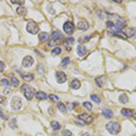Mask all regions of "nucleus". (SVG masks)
<instances>
[{
	"mask_svg": "<svg viewBox=\"0 0 136 136\" xmlns=\"http://www.w3.org/2000/svg\"><path fill=\"white\" fill-rule=\"evenodd\" d=\"M86 53H87V49H86V47L85 46V45H78V47H77L78 55H80V56H84Z\"/></svg>",
	"mask_w": 136,
	"mask_h": 136,
	"instance_id": "nucleus-13",
	"label": "nucleus"
},
{
	"mask_svg": "<svg viewBox=\"0 0 136 136\" xmlns=\"http://www.w3.org/2000/svg\"><path fill=\"white\" fill-rule=\"evenodd\" d=\"M83 106L85 107V108L87 109V110H89V111H91L92 108H93L91 103H89V102H84L83 103Z\"/></svg>",
	"mask_w": 136,
	"mask_h": 136,
	"instance_id": "nucleus-31",
	"label": "nucleus"
},
{
	"mask_svg": "<svg viewBox=\"0 0 136 136\" xmlns=\"http://www.w3.org/2000/svg\"><path fill=\"white\" fill-rule=\"evenodd\" d=\"M103 115L104 116L105 118H107V119H109V118H112L113 117V112L110 110V109L104 108L103 110Z\"/></svg>",
	"mask_w": 136,
	"mask_h": 136,
	"instance_id": "nucleus-18",
	"label": "nucleus"
},
{
	"mask_svg": "<svg viewBox=\"0 0 136 136\" xmlns=\"http://www.w3.org/2000/svg\"><path fill=\"white\" fill-rule=\"evenodd\" d=\"M82 136H91V135H90L88 133H83V134H82Z\"/></svg>",
	"mask_w": 136,
	"mask_h": 136,
	"instance_id": "nucleus-42",
	"label": "nucleus"
},
{
	"mask_svg": "<svg viewBox=\"0 0 136 136\" xmlns=\"http://www.w3.org/2000/svg\"><path fill=\"white\" fill-rule=\"evenodd\" d=\"M106 26H108L109 28H110L112 31H114L115 33H117V32H121V30L118 28V26H116L114 23H113V22H111V21H107L106 22Z\"/></svg>",
	"mask_w": 136,
	"mask_h": 136,
	"instance_id": "nucleus-10",
	"label": "nucleus"
},
{
	"mask_svg": "<svg viewBox=\"0 0 136 136\" xmlns=\"http://www.w3.org/2000/svg\"><path fill=\"white\" fill-rule=\"evenodd\" d=\"M51 126L55 131H58V130L61 129V124L58 122H56V121H53L51 122Z\"/></svg>",
	"mask_w": 136,
	"mask_h": 136,
	"instance_id": "nucleus-23",
	"label": "nucleus"
},
{
	"mask_svg": "<svg viewBox=\"0 0 136 136\" xmlns=\"http://www.w3.org/2000/svg\"><path fill=\"white\" fill-rule=\"evenodd\" d=\"M21 76H22V78L24 80H26V81H33L34 76L33 74H31V73H25V74H21Z\"/></svg>",
	"mask_w": 136,
	"mask_h": 136,
	"instance_id": "nucleus-14",
	"label": "nucleus"
},
{
	"mask_svg": "<svg viewBox=\"0 0 136 136\" xmlns=\"http://www.w3.org/2000/svg\"><path fill=\"white\" fill-rule=\"evenodd\" d=\"M79 119L84 121L85 123H90V122H93V116L88 115L87 114H80L79 115Z\"/></svg>",
	"mask_w": 136,
	"mask_h": 136,
	"instance_id": "nucleus-8",
	"label": "nucleus"
},
{
	"mask_svg": "<svg viewBox=\"0 0 136 136\" xmlns=\"http://www.w3.org/2000/svg\"><path fill=\"white\" fill-rule=\"evenodd\" d=\"M5 69V64L2 61H0V72H3Z\"/></svg>",
	"mask_w": 136,
	"mask_h": 136,
	"instance_id": "nucleus-39",
	"label": "nucleus"
},
{
	"mask_svg": "<svg viewBox=\"0 0 136 136\" xmlns=\"http://www.w3.org/2000/svg\"><path fill=\"white\" fill-rule=\"evenodd\" d=\"M5 101V97H2V96H0V103H2Z\"/></svg>",
	"mask_w": 136,
	"mask_h": 136,
	"instance_id": "nucleus-41",
	"label": "nucleus"
},
{
	"mask_svg": "<svg viewBox=\"0 0 136 136\" xmlns=\"http://www.w3.org/2000/svg\"><path fill=\"white\" fill-rule=\"evenodd\" d=\"M74 42V37H68V38H66V45H71V44H73Z\"/></svg>",
	"mask_w": 136,
	"mask_h": 136,
	"instance_id": "nucleus-33",
	"label": "nucleus"
},
{
	"mask_svg": "<svg viewBox=\"0 0 136 136\" xmlns=\"http://www.w3.org/2000/svg\"><path fill=\"white\" fill-rule=\"evenodd\" d=\"M11 85H12L13 86H15V87H16V86L19 85L18 79H17L16 77H15L14 75H11Z\"/></svg>",
	"mask_w": 136,
	"mask_h": 136,
	"instance_id": "nucleus-27",
	"label": "nucleus"
},
{
	"mask_svg": "<svg viewBox=\"0 0 136 136\" xmlns=\"http://www.w3.org/2000/svg\"><path fill=\"white\" fill-rule=\"evenodd\" d=\"M55 77H56V80L59 84L66 83V80H67V76H66V74L64 72H56Z\"/></svg>",
	"mask_w": 136,
	"mask_h": 136,
	"instance_id": "nucleus-7",
	"label": "nucleus"
},
{
	"mask_svg": "<svg viewBox=\"0 0 136 136\" xmlns=\"http://www.w3.org/2000/svg\"><path fill=\"white\" fill-rule=\"evenodd\" d=\"M121 114L125 116V117H131V116L133 115V111L129 110V109H122Z\"/></svg>",
	"mask_w": 136,
	"mask_h": 136,
	"instance_id": "nucleus-19",
	"label": "nucleus"
},
{
	"mask_svg": "<svg viewBox=\"0 0 136 136\" xmlns=\"http://www.w3.org/2000/svg\"><path fill=\"white\" fill-rule=\"evenodd\" d=\"M112 34H114V36H117V37L122 38V39H126V38H127V36H126V34L122 33V32H117V33H113Z\"/></svg>",
	"mask_w": 136,
	"mask_h": 136,
	"instance_id": "nucleus-28",
	"label": "nucleus"
},
{
	"mask_svg": "<svg viewBox=\"0 0 136 136\" xmlns=\"http://www.w3.org/2000/svg\"><path fill=\"white\" fill-rule=\"evenodd\" d=\"M126 36H130V37H134V36H136V29L135 28H130L127 31Z\"/></svg>",
	"mask_w": 136,
	"mask_h": 136,
	"instance_id": "nucleus-26",
	"label": "nucleus"
},
{
	"mask_svg": "<svg viewBox=\"0 0 136 136\" xmlns=\"http://www.w3.org/2000/svg\"><path fill=\"white\" fill-rule=\"evenodd\" d=\"M133 118H134V119L136 120V114H133Z\"/></svg>",
	"mask_w": 136,
	"mask_h": 136,
	"instance_id": "nucleus-43",
	"label": "nucleus"
},
{
	"mask_svg": "<svg viewBox=\"0 0 136 136\" xmlns=\"http://www.w3.org/2000/svg\"><path fill=\"white\" fill-rule=\"evenodd\" d=\"M21 88H22V91H23V93H24L25 97H26L27 100H31L34 95L33 88L30 87L28 85H23Z\"/></svg>",
	"mask_w": 136,
	"mask_h": 136,
	"instance_id": "nucleus-2",
	"label": "nucleus"
},
{
	"mask_svg": "<svg viewBox=\"0 0 136 136\" xmlns=\"http://www.w3.org/2000/svg\"><path fill=\"white\" fill-rule=\"evenodd\" d=\"M16 13L18 15H20V16H26V15L27 14V10H26V8H25V7H19L16 8Z\"/></svg>",
	"mask_w": 136,
	"mask_h": 136,
	"instance_id": "nucleus-20",
	"label": "nucleus"
},
{
	"mask_svg": "<svg viewBox=\"0 0 136 136\" xmlns=\"http://www.w3.org/2000/svg\"><path fill=\"white\" fill-rule=\"evenodd\" d=\"M22 64L24 67H30L34 64V58L30 55H26L22 61Z\"/></svg>",
	"mask_w": 136,
	"mask_h": 136,
	"instance_id": "nucleus-6",
	"label": "nucleus"
},
{
	"mask_svg": "<svg viewBox=\"0 0 136 136\" xmlns=\"http://www.w3.org/2000/svg\"><path fill=\"white\" fill-rule=\"evenodd\" d=\"M105 128H106L107 131L113 135L118 134L121 131V125L119 124V122H108V123H106V125H105Z\"/></svg>",
	"mask_w": 136,
	"mask_h": 136,
	"instance_id": "nucleus-1",
	"label": "nucleus"
},
{
	"mask_svg": "<svg viewBox=\"0 0 136 136\" xmlns=\"http://www.w3.org/2000/svg\"><path fill=\"white\" fill-rule=\"evenodd\" d=\"M16 119H12L10 121V122H9V126H10L11 128H13V129H14V128H16Z\"/></svg>",
	"mask_w": 136,
	"mask_h": 136,
	"instance_id": "nucleus-34",
	"label": "nucleus"
},
{
	"mask_svg": "<svg viewBox=\"0 0 136 136\" xmlns=\"http://www.w3.org/2000/svg\"><path fill=\"white\" fill-rule=\"evenodd\" d=\"M91 99H92V100H93L94 103H100V102H101V99L99 98V97L97 96V95H95V94H92V95H91Z\"/></svg>",
	"mask_w": 136,
	"mask_h": 136,
	"instance_id": "nucleus-30",
	"label": "nucleus"
},
{
	"mask_svg": "<svg viewBox=\"0 0 136 136\" xmlns=\"http://www.w3.org/2000/svg\"><path fill=\"white\" fill-rule=\"evenodd\" d=\"M0 117H3L4 119H5V117L4 116V114H3V111H2V109H0Z\"/></svg>",
	"mask_w": 136,
	"mask_h": 136,
	"instance_id": "nucleus-40",
	"label": "nucleus"
},
{
	"mask_svg": "<svg viewBox=\"0 0 136 136\" xmlns=\"http://www.w3.org/2000/svg\"><path fill=\"white\" fill-rule=\"evenodd\" d=\"M39 40L40 41H42V42H46V41H48L49 40V34H47L46 32H42V33H40L39 34Z\"/></svg>",
	"mask_w": 136,
	"mask_h": 136,
	"instance_id": "nucleus-16",
	"label": "nucleus"
},
{
	"mask_svg": "<svg viewBox=\"0 0 136 136\" xmlns=\"http://www.w3.org/2000/svg\"><path fill=\"white\" fill-rule=\"evenodd\" d=\"M62 135L63 136H74V135H73V133H71L69 130H66V131L63 132V134Z\"/></svg>",
	"mask_w": 136,
	"mask_h": 136,
	"instance_id": "nucleus-36",
	"label": "nucleus"
},
{
	"mask_svg": "<svg viewBox=\"0 0 136 136\" xmlns=\"http://www.w3.org/2000/svg\"><path fill=\"white\" fill-rule=\"evenodd\" d=\"M11 3H12V4H16V5H23L25 4V1H20V0H11Z\"/></svg>",
	"mask_w": 136,
	"mask_h": 136,
	"instance_id": "nucleus-35",
	"label": "nucleus"
},
{
	"mask_svg": "<svg viewBox=\"0 0 136 136\" xmlns=\"http://www.w3.org/2000/svg\"><path fill=\"white\" fill-rule=\"evenodd\" d=\"M34 96L36 97V98L38 99V100H46L47 98H48V95L46 94L45 93H44V92H36V94H34Z\"/></svg>",
	"mask_w": 136,
	"mask_h": 136,
	"instance_id": "nucleus-12",
	"label": "nucleus"
},
{
	"mask_svg": "<svg viewBox=\"0 0 136 136\" xmlns=\"http://www.w3.org/2000/svg\"><path fill=\"white\" fill-rule=\"evenodd\" d=\"M105 80H106V77L105 76H100V77H97L95 79V82H96L97 85L100 86V87H103V85H105Z\"/></svg>",
	"mask_w": 136,
	"mask_h": 136,
	"instance_id": "nucleus-15",
	"label": "nucleus"
},
{
	"mask_svg": "<svg viewBox=\"0 0 136 136\" xmlns=\"http://www.w3.org/2000/svg\"><path fill=\"white\" fill-rule=\"evenodd\" d=\"M63 27H64V32H66V34H72L74 31V23L70 22V21H67V22L64 23V26H63Z\"/></svg>",
	"mask_w": 136,
	"mask_h": 136,
	"instance_id": "nucleus-5",
	"label": "nucleus"
},
{
	"mask_svg": "<svg viewBox=\"0 0 136 136\" xmlns=\"http://www.w3.org/2000/svg\"><path fill=\"white\" fill-rule=\"evenodd\" d=\"M71 86H72L73 89L78 90L80 87H81V83L79 82V80L74 79V80H72V82H71Z\"/></svg>",
	"mask_w": 136,
	"mask_h": 136,
	"instance_id": "nucleus-17",
	"label": "nucleus"
},
{
	"mask_svg": "<svg viewBox=\"0 0 136 136\" xmlns=\"http://www.w3.org/2000/svg\"><path fill=\"white\" fill-rule=\"evenodd\" d=\"M75 123L78 124V125H81V126H85V122H84V121L80 120V119L76 120V121H75Z\"/></svg>",
	"mask_w": 136,
	"mask_h": 136,
	"instance_id": "nucleus-37",
	"label": "nucleus"
},
{
	"mask_svg": "<svg viewBox=\"0 0 136 136\" xmlns=\"http://www.w3.org/2000/svg\"><path fill=\"white\" fill-rule=\"evenodd\" d=\"M116 26H117L118 28L121 30L122 28H123V27H125L126 26V23L122 18H119L118 19V21H117V23H116Z\"/></svg>",
	"mask_w": 136,
	"mask_h": 136,
	"instance_id": "nucleus-21",
	"label": "nucleus"
},
{
	"mask_svg": "<svg viewBox=\"0 0 136 136\" xmlns=\"http://www.w3.org/2000/svg\"><path fill=\"white\" fill-rule=\"evenodd\" d=\"M49 98L51 99V101H53V102H58V100H59V98H58V96L57 95H55V94H50L49 95Z\"/></svg>",
	"mask_w": 136,
	"mask_h": 136,
	"instance_id": "nucleus-32",
	"label": "nucleus"
},
{
	"mask_svg": "<svg viewBox=\"0 0 136 136\" xmlns=\"http://www.w3.org/2000/svg\"><path fill=\"white\" fill-rule=\"evenodd\" d=\"M11 107H12L13 110H20L21 107H22V99L18 96H15L12 99V102H11Z\"/></svg>",
	"mask_w": 136,
	"mask_h": 136,
	"instance_id": "nucleus-4",
	"label": "nucleus"
},
{
	"mask_svg": "<svg viewBox=\"0 0 136 136\" xmlns=\"http://www.w3.org/2000/svg\"><path fill=\"white\" fill-rule=\"evenodd\" d=\"M26 30H27L28 33L32 34H36L39 32V26L34 22H29L26 25Z\"/></svg>",
	"mask_w": 136,
	"mask_h": 136,
	"instance_id": "nucleus-3",
	"label": "nucleus"
},
{
	"mask_svg": "<svg viewBox=\"0 0 136 136\" xmlns=\"http://www.w3.org/2000/svg\"><path fill=\"white\" fill-rule=\"evenodd\" d=\"M61 53H62V49H61L60 47H55V48H54L53 51H52V55H59Z\"/></svg>",
	"mask_w": 136,
	"mask_h": 136,
	"instance_id": "nucleus-29",
	"label": "nucleus"
},
{
	"mask_svg": "<svg viewBox=\"0 0 136 136\" xmlns=\"http://www.w3.org/2000/svg\"><path fill=\"white\" fill-rule=\"evenodd\" d=\"M69 64H70V58H69V57H64V58L63 59L62 63H61V67L66 68Z\"/></svg>",
	"mask_w": 136,
	"mask_h": 136,
	"instance_id": "nucleus-24",
	"label": "nucleus"
},
{
	"mask_svg": "<svg viewBox=\"0 0 136 136\" xmlns=\"http://www.w3.org/2000/svg\"><path fill=\"white\" fill-rule=\"evenodd\" d=\"M1 85H5V86H8L9 85H10V83H9V82L7 81V79H2L1 80Z\"/></svg>",
	"mask_w": 136,
	"mask_h": 136,
	"instance_id": "nucleus-38",
	"label": "nucleus"
},
{
	"mask_svg": "<svg viewBox=\"0 0 136 136\" xmlns=\"http://www.w3.org/2000/svg\"><path fill=\"white\" fill-rule=\"evenodd\" d=\"M77 28L81 31H85L89 28V25L86 21H79V23L77 24Z\"/></svg>",
	"mask_w": 136,
	"mask_h": 136,
	"instance_id": "nucleus-9",
	"label": "nucleus"
},
{
	"mask_svg": "<svg viewBox=\"0 0 136 136\" xmlns=\"http://www.w3.org/2000/svg\"><path fill=\"white\" fill-rule=\"evenodd\" d=\"M128 96H127V94H125V93H122V94H121L120 95V97H119V101L122 103H128Z\"/></svg>",
	"mask_w": 136,
	"mask_h": 136,
	"instance_id": "nucleus-25",
	"label": "nucleus"
},
{
	"mask_svg": "<svg viewBox=\"0 0 136 136\" xmlns=\"http://www.w3.org/2000/svg\"><path fill=\"white\" fill-rule=\"evenodd\" d=\"M57 107H58V110H60L61 112L63 113V114H66V112H67V110H66V104L61 102L57 103Z\"/></svg>",
	"mask_w": 136,
	"mask_h": 136,
	"instance_id": "nucleus-22",
	"label": "nucleus"
},
{
	"mask_svg": "<svg viewBox=\"0 0 136 136\" xmlns=\"http://www.w3.org/2000/svg\"><path fill=\"white\" fill-rule=\"evenodd\" d=\"M62 37H63V34L60 31H54L53 33H52V39H53V41L56 42L58 41V40L62 39Z\"/></svg>",
	"mask_w": 136,
	"mask_h": 136,
	"instance_id": "nucleus-11",
	"label": "nucleus"
}]
</instances>
